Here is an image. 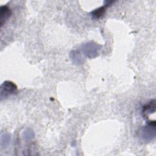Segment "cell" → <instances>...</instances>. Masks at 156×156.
<instances>
[{"label": "cell", "instance_id": "6da1fadb", "mask_svg": "<svg viewBox=\"0 0 156 156\" xmlns=\"http://www.w3.org/2000/svg\"><path fill=\"white\" fill-rule=\"evenodd\" d=\"M155 121H150L146 126L141 127L140 131V137L141 140L145 143H148L152 141L155 137Z\"/></svg>", "mask_w": 156, "mask_h": 156}, {"label": "cell", "instance_id": "7a4b0ae2", "mask_svg": "<svg viewBox=\"0 0 156 156\" xmlns=\"http://www.w3.org/2000/svg\"><path fill=\"white\" fill-rule=\"evenodd\" d=\"M101 47V45L94 42L90 41L83 43L82 45L81 48L82 52L85 57L89 58H93L99 55Z\"/></svg>", "mask_w": 156, "mask_h": 156}, {"label": "cell", "instance_id": "3957f363", "mask_svg": "<svg viewBox=\"0 0 156 156\" xmlns=\"http://www.w3.org/2000/svg\"><path fill=\"white\" fill-rule=\"evenodd\" d=\"M17 91L16 85L12 82L5 81L1 85V100L8 96L13 94Z\"/></svg>", "mask_w": 156, "mask_h": 156}, {"label": "cell", "instance_id": "277c9868", "mask_svg": "<svg viewBox=\"0 0 156 156\" xmlns=\"http://www.w3.org/2000/svg\"><path fill=\"white\" fill-rule=\"evenodd\" d=\"M12 14L10 9L7 5H2L0 7V26L2 27Z\"/></svg>", "mask_w": 156, "mask_h": 156}, {"label": "cell", "instance_id": "5b68a950", "mask_svg": "<svg viewBox=\"0 0 156 156\" xmlns=\"http://www.w3.org/2000/svg\"><path fill=\"white\" fill-rule=\"evenodd\" d=\"M69 57L72 62L76 65H82L84 62L80 53L78 51H76V50L71 51L69 53Z\"/></svg>", "mask_w": 156, "mask_h": 156}, {"label": "cell", "instance_id": "8992f818", "mask_svg": "<svg viewBox=\"0 0 156 156\" xmlns=\"http://www.w3.org/2000/svg\"><path fill=\"white\" fill-rule=\"evenodd\" d=\"M105 2H107V4H105V5L101 7L98 9H96L94 11L91 12V16L93 18L98 19V18H101L102 16H103L105 13L106 7L107 6H108L109 5H110L111 3H113L114 1H105Z\"/></svg>", "mask_w": 156, "mask_h": 156}, {"label": "cell", "instance_id": "52a82bcc", "mask_svg": "<svg viewBox=\"0 0 156 156\" xmlns=\"http://www.w3.org/2000/svg\"><path fill=\"white\" fill-rule=\"evenodd\" d=\"M155 112V101L151 100L147 104L143 106V113L144 116H147L149 114L153 113Z\"/></svg>", "mask_w": 156, "mask_h": 156}, {"label": "cell", "instance_id": "ba28073f", "mask_svg": "<svg viewBox=\"0 0 156 156\" xmlns=\"http://www.w3.org/2000/svg\"><path fill=\"white\" fill-rule=\"evenodd\" d=\"M23 135L24 139L26 141H31L35 137V134L34 131L30 128H27L26 129H25L24 131L23 132Z\"/></svg>", "mask_w": 156, "mask_h": 156}, {"label": "cell", "instance_id": "9c48e42d", "mask_svg": "<svg viewBox=\"0 0 156 156\" xmlns=\"http://www.w3.org/2000/svg\"><path fill=\"white\" fill-rule=\"evenodd\" d=\"M11 142V136L9 134H4L1 135V144L2 147H7Z\"/></svg>", "mask_w": 156, "mask_h": 156}]
</instances>
